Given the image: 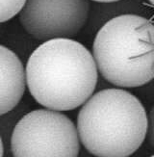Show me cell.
<instances>
[{
    "label": "cell",
    "instance_id": "7c38bea8",
    "mask_svg": "<svg viewBox=\"0 0 154 157\" xmlns=\"http://www.w3.org/2000/svg\"><path fill=\"white\" fill-rule=\"evenodd\" d=\"M151 157H154V155H152V156H151Z\"/></svg>",
    "mask_w": 154,
    "mask_h": 157
},
{
    "label": "cell",
    "instance_id": "52a82bcc",
    "mask_svg": "<svg viewBox=\"0 0 154 157\" xmlns=\"http://www.w3.org/2000/svg\"><path fill=\"white\" fill-rule=\"evenodd\" d=\"M26 0H0V23L12 19L22 10Z\"/></svg>",
    "mask_w": 154,
    "mask_h": 157
},
{
    "label": "cell",
    "instance_id": "8fae6325",
    "mask_svg": "<svg viewBox=\"0 0 154 157\" xmlns=\"http://www.w3.org/2000/svg\"><path fill=\"white\" fill-rule=\"evenodd\" d=\"M148 1H149V2H150V3H151L153 6H154V0H148Z\"/></svg>",
    "mask_w": 154,
    "mask_h": 157
},
{
    "label": "cell",
    "instance_id": "5b68a950",
    "mask_svg": "<svg viewBox=\"0 0 154 157\" xmlns=\"http://www.w3.org/2000/svg\"><path fill=\"white\" fill-rule=\"evenodd\" d=\"M90 12L88 0H26L19 22L39 40L70 39L85 26Z\"/></svg>",
    "mask_w": 154,
    "mask_h": 157
},
{
    "label": "cell",
    "instance_id": "ba28073f",
    "mask_svg": "<svg viewBox=\"0 0 154 157\" xmlns=\"http://www.w3.org/2000/svg\"><path fill=\"white\" fill-rule=\"evenodd\" d=\"M147 141L149 146L154 149V104L152 105L148 117H147V132H146Z\"/></svg>",
    "mask_w": 154,
    "mask_h": 157
},
{
    "label": "cell",
    "instance_id": "3957f363",
    "mask_svg": "<svg viewBox=\"0 0 154 157\" xmlns=\"http://www.w3.org/2000/svg\"><path fill=\"white\" fill-rule=\"evenodd\" d=\"M92 56L113 85L135 88L148 83L154 78V24L136 15L112 18L96 34Z\"/></svg>",
    "mask_w": 154,
    "mask_h": 157
},
{
    "label": "cell",
    "instance_id": "6da1fadb",
    "mask_svg": "<svg viewBox=\"0 0 154 157\" xmlns=\"http://www.w3.org/2000/svg\"><path fill=\"white\" fill-rule=\"evenodd\" d=\"M25 73L32 97L55 111H69L84 104L97 83L95 58L71 39H53L39 45L27 61Z\"/></svg>",
    "mask_w": 154,
    "mask_h": 157
},
{
    "label": "cell",
    "instance_id": "30bf717a",
    "mask_svg": "<svg viewBox=\"0 0 154 157\" xmlns=\"http://www.w3.org/2000/svg\"><path fill=\"white\" fill-rule=\"evenodd\" d=\"M3 152H4V149H3V143H2L1 137H0V157H3Z\"/></svg>",
    "mask_w": 154,
    "mask_h": 157
},
{
    "label": "cell",
    "instance_id": "7a4b0ae2",
    "mask_svg": "<svg viewBox=\"0 0 154 157\" xmlns=\"http://www.w3.org/2000/svg\"><path fill=\"white\" fill-rule=\"evenodd\" d=\"M79 139L96 157H128L142 146L147 132L145 109L122 89H104L87 100L78 113Z\"/></svg>",
    "mask_w": 154,
    "mask_h": 157
},
{
    "label": "cell",
    "instance_id": "277c9868",
    "mask_svg": "<svg viewBox=\"0 0 154 157\" xmlns=\"http://www.w3.org/2000/svg\"><path fill=\"white\" fill-rule=\"evenodd\" d=\"M14 157H77L79 134L60 111L38 109L19 120L11 139Z\"/></svg>",
    "mask_w": 154,
    "mask_h": 157
},
{
    "label": "cell",
    "instance_id": "9c48e42d",
    "mask_svg": "<svg viewBox=\"0 0 154 157\" xmlns=\"http://www.w3.org/2000/svg\"><path fill=\"white\" fill-rule=\"evenodd\" d=\"M92 1L102 2V3H110V2H116V1H118V0H92Z\"/></svg>",
    "mask_w": 154,
    "mask_h": 157
},
{
    "label": "cell",
    "instance_id": "8992f818",
    "mask_svg": "<svg viewBox=\"0 0 154 157\" xmlns=\"http://www.w3.org/2000/svg\"><path fill=\"white\" fill-rule=\"evenodd\" d=\"M26 73L21 59L0 44V116L12 111L25 91Z\"/></svg>",
    "mask_w": 154,
    "mask_h": 157
}]
</instances>
